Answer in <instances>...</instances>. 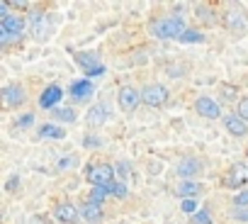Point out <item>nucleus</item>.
<instances>
[{"label":"nucleus","mask_w":248,"mask_h":224,"mask_svg":"<svg viewBox=\"0 0 248 224\" xmlns=\"http://www.w3.org/2000/svg\"><path fill=\"white\" fill-rule=\"evenodd\" d=\"M109 192H107V188H100V185H95L93 190H90V202H95V205H102V200L107 197Z\"/></svg>","instance_id":"nucleus-23"},{"label":"nucleus","mask_w":248,"mask_h":224,"mask_svg":"<svg viewBox=\"0 0 248 224\" xmlns=\"http://www.w3.org/2000/svg\"><path fill=\"white\" fill-rule=\"evenodd\" d=\"M93 83L88 80V78H83V80H76V83H71V97L76 100V102H85V100H90L93 97Z\"/></svg>","instance_id":"nucleus-12"},{"label":"nucleus","mask_w":248,"mask_h":224,"mask_svg":"<svg viewBox=\"0 0 248 224\" xmlns=\"http://www.w3.org/2000/svg\"><path fill=\"white\" fill-rule=\"evenodd\" d=\"M61 97H63V90H61V85H56V83H51V85H46L44 90H42V95H39V107H44V110H56L59 107V102H61Z\"/></svg>","instance_id":"nucleus-9"},{"label":"nucleus","mask_w":248,"mask_h":224,"mask_svg":"<svg viewBox=\"0 0 248 224\" xmlns=\"http://www.w3.org/2000/svg\"><path fill=\"white\" fill-rule=\"evenodd\" d=\"M180 42H185V44H200V42H204V34L202 32H195V30H185V34L180 37Z\"/></svg>","instance_id":"nucleus-21"},{"label":"nucleus","mask_w":248,"mask_h":224,"mask_svg":"<svg viewBox=\"0 0 248 224\" xmlns=\"http://www.w3.org/2000/svg\"><path fill=\"white\" fill-rule=\"evenodd\" d=\"M248 183V163H233L229 168V173L224 176V185L226 188H241Z\"/></svg>","instance_id":"nucleus-7"},{"label":"nucleus","mask_w":248,"mask_h":224,"mask_svg":"<svg viewBox=\"0 0 248 224\" xmlns=\"http://www.w3.org/2000/svg\"><path fill=\"white\" fill-rule=\"evenodd\" d=\"M105 120H107V107H105V105H95V107L88 112V117H85V122H88V127H90V129L100 127Z\"/></svg>","instance_id":"nucleus-14"},{"label":"nucleus","mask_w":248,"mask_h":224,"mask_svg":"<svg viewBox=\"0 0 248 224\" xmlns=\"http://www.w3.org/2000/svg\"><path fill=\"white\" fill-rule=\"evenodd\" d=\"M15 185H17V178H10V183H8V190L13 192V190H15Z\"/></svg>","instance_id":"nucleus-34"},{"label":"nucleus","mask_w":248,"mask_h":224,"mask_svg":"<svg viewBox=\"0 0 248 224\" xmlns=\"http://www.w3.org/2000/svg\"><path fill=\"white\" fill-rule=\"evenodd\" d=\"M80 217L85 219V222H90V224H97L100 219H102V209H100V205H95V202H85L83 207H80Z\"/></svg>","instance_id":"nucleus-16"},{"label":"nucleus","mask_w":248,"mask_h":224,"mask_svg":"<svg viewBox=\"0 0 248 224\" xmlns=\"http://www.w3.org/2000/svg\"><path fill=\"white\" fill-rule=\"evenodd\" d=\"M233 205H236V207H248V190L238 192V195L233 197Z\"/></svg>","instance_id":"nucleus-29"},{"label":"nucleus","mask_w":248,"mask_h":224,"mask_svg":"<svg viewBox=\"0 0 248 224\" xmlns=\"http://www.w3.org/2000/svg\"><path fill=\"white\" fill-rule=\"evenodd\" d=\"M243 15H241V10H231V13H226V27L229 30H243Z\"/></svg>","instance_id":"nucleus-20"},{"label":"nucleus","mask_w":248,"mask_h":224,"mask_svg":"<svg viewBox=\"0 0 248 224\" xmlns=\"http://www.w3.org/2000/svg\"><path fill=\"white\" fill-rule=\"evenodd\" d=\"M100 144H102V142L95 139V137H88V139H85V146H100Z\"/></svg>","instance_id":"nucleus-31"},{"label":"nucleus","mask_w":248,"mask_h":224,"mask_svg":"<svg viewBox=\"0 0 248 224\" xmlns=\"http://www.w3.org/2000/svg\"><path fill=\"white\" fill-rule=\"evenodd\" d=\"M22 30H25V20H22V17L10 15V17H5V20H0V42L8 44L10 39L20 37Z\"/></svg>","instance_id":"nucleus-4"},{"label":"nucleus","mask_w":248,"mask_h":224,"mask_svg":"<svg viewBox=\"0 0 248 224\" xmlns=\"http://www.w3.org/2000/svg\"><path fill=\"white\" fill-rule=\"evenodd\" d=\"M141 100L151 107H161V105L168 102V88L161 85V83H151L141 90Z\"/></svg>","instance_id":"nucleus-5"},{"label":"nucleus","mask_w":248,"mask_h":224,"mask_svg":"<svg viewBox=\"0 0 248 224\" xmlns=\"http://www.w3.org/2000/svg\"><path fill=\"white\" fill-rule=\"evenodd\" d=\"M195 110H197V115H202V117H207V120H217V117H221L219 102L212 100V97H207V95H202V97L195 100Z\"/></svg>","instance_id":"nucleus-8"},{"label":"nucleus","mask_w":248,"mask_h":224,"mask_svg":"<svg viewBox=\"0 0 248 224\" xmlns=\"http://www.w3.org/2000/svg\"><path fill=\"white\" fill-rule=\"evenodd\" d=\"M183 212H187V214H197L200 209H197V202H195V197H190V200H183Z\"/></svg>","instance_id":"nucleus-25"},{"label":"nucleus","mask_w":248,"mask_h":224,"mask_svg":"<svg viewBox=\"0 0 248 224\" xmlns=\"http://www.w3.org/2000/svg\"><path fill=\"white\" fill-rule=\"evenodd\" d=\"M39 30H42V15L39 13H32V34L39 37Z\"/></svg>","instance_id":"nucleus-26"},{"label":"nucleus","mask_w":248,"mask_h":224,"mask_svg":"<svg viewBox=\"0 0 248 224\" xmlns=\"http://www.w3.org/2000/svg\"><path fill=\"white\" fill-rule=\"evenodd\" d=\"M117 102H119V107H122L124 112H132V110L139 107V102H141V93H139L134 85H124V88H119Z\"/></svg>","instance_id":"nucleus-6"},{"label":"nucleus","mask_w":248,"mask_h":224,"mask_svg":"<svg viewBox=\"0 0 248 224\" xmlns=\"http://www.w3.org/2000/svg\"><path fill=\"white\" fill-rule=\"evenodd\" d=\"M200 171H202V163L197 159H183L180 166H178V176H183V178H192Z\"/></svg>","instance_id":"nucleus-15"},{"label":"nucleus","mask_w":248,"mask_h":224,"mask_svg":"<svg viewBox=\"0 0 248 224\" xmlns=\"http://www.w3.org/2000/svg\"><path fill=\"white\" fill-rule=\"evenodd\" d=\"M224 127L231 137H246L248 134V122L241 120L238 115H226L224 117Z\"/></svg>","instance_id":"nucleus-13"},{"label":"nucleus","mask_w":248,"mask_h":224,"mask_svg":"<svg viewBox=\"0 0 248 224\" xmlns=\"http://www.w3.org/2000/svg\"><path fill=\"white\" fill-rule=\"evenodd\" d=\"M149 30H151V34L156 37V39H180L183 34H185V22H183V17H178V15H173V17H163V20H156V22H151L149 25Z\"/></svg>","instance_id":"nucleus-1"},{"label":"nucleus","mask_w":248,"mask_h":224,"mask_svg":"<svg viewBox=\"0 0 248 224\" xmlns=\"http://www.w3.org/2000/svg\"><path fill=\"white\" fill-rule=\"evenodd\" d=\"M195 224H212V217H209V212H207V209H200V212L195 214Z\"/></svg>","instance_id":"nucleus-27"},{"label":"nucleus","mask_w":248,"mask_h":224,"mask_svg":"<svg viewBox=\"0 0 248 224\" xmlns=\"http://www.w3.org/2000/svg\"><path fill=\"white\" fill-rule=\"evenodd\" d=\"M66 137V129L56 127V125H42L39 127V139H63Z\"/></svg>","instance_id":"nucleus-18"},{"label":"nucleus","mask_w":248,"mask_h":224,"mask_svg":"<svg viewBox=\"0 0 248 224\" xmlns=\"http://www.w3.org/2000/svg\"><path fill=\"white\" fill-rule=\"evenodd\" d=\"M85 178L88 183L93 185H100V188H107L114 183V168L109 163H93L88 171H85Z\"/></svg>","instance_id":"nucleus-2"},{"label":"nucleus","mask_w":248,"mask_h":224,"mask_svg":"<svg viewBox=\"0 0 248 224\" xmlns=\"http://www.w3.org/2000/svg\"><path fill=\"white\" fill-rule=\"evenodd\" d=\"M197 192H200V183H195V180H183V183L175 188V195L183 197V200H190V197H195Z\"/></svg>","instance_id":"nucleus-17"},{"label":"nucleus","mask_w":248,"mask_h":224,"mask_svg":"<svg viewBox=\"0 0 248 224\" xmlns=\"http://www.w3.org/2000/svg\"><path fill=\"white\" fill-rule=\"evenodd\" d=\"M107 192L122 200V197H127L129 190H127V185H124V183H112V185H107Z\"/></svg>","instance_id":"nucleus-22"},{"label":"nucleus","mask_w":248,"mask_h":224,"mask_svg":"<svg viewBox=\"0 0 248 224\" xmlns=\"http://www.w3.org/2000/svg\"><path fill=\"white\" fill-rule=\"evenodd\" d=\"M231 217H233V219H241V222H243V219L248 222V207H236V209L231 212Z\"/></svg>","instance_id":"nucleus-30"},{"label":"nucleus","mask_w":248,"mask_h":224,"mask_svg":"<svg viewBox=\"0 0 248 224\" xmlns=\"http://www.w3.org/2000/svg\"><path fill=\"white\" fill-rule=\"evenodd\" d=\"M10 5H15V8H27V3H25V0H13Z\"/></svg>","instance_id":"nucleus-32"},{"label":"nucleus","mask_w":248,"mask_h":224,"mask_svg":"<svg viewBox=\"0 0 248 224\" xmlns=\"http://www.w3.org/2000/svg\"><path fill=\"white\" fill-rule=\"evenodd\" d=\"M73 59H76V64L88 73V76H105V66L100 64V59H97V54L95 51H76L73 54Z\"/></svg>","instance_id":"nucleus-3"},{"label":"nucleus","mask_w":248,"mask_h":224,"mask_svg":"<svg viewBox=\"0 0 248 224\" xmlns=\"http://www.w3.org/2000/svg\"><path fill=\"white\" fill-rule=\"evenodd\" d=\"M149 171H151V173H161V163H151Z\"/></svg>","instance_id":"nucleus-33"},{"label":"nucleus","mask_w":248,"mask_h":224,"mask_svg":"<svg viewBox=\"0 0 248 224\" xmlns=\"http://www.w3.org/2000/svg\"><path fill=\"white\" fill-rule=\"evenodd\" d=\"M51 117L56 122H76V110L73 107H56V110H51Z\"/></svg>","instance_id":"nucleus-19"},{"label":"nucleus","mask_w":248,"mask_h":224,"mask_svg":"<svg viewBox=\"0 0 248 224\" xmlns=\"http://www.w3.org/2000/svg\"><path fill=\"white\" fill-rule=\"evenodd\" d=\"M3 100L8 107H20L25 100H27V93L22 85H5L3 88Z\"/></svg>","instance_id":"nucleus-11"},{"label":"nucleus","mask_w":248,"mask_h":224,"mask_svg":"<svg viewBox=\"0 0 248 224\" xmlns=\"http://www.w3.org/2000/svg\"><path fill=\"white\" fill-rule=\"evenodd\" d=\"M54 217H56L61 224H76L78 217H80V212H78V207H73L71 202H59V205H54Z\"/></svg>","instance_id":"nucleus-10"},{"label":"nucleus","mask_w":248,"mask_h":224,"mask_svg":"<svg viewBox=\"0 0 248 224\" xmlns=\"http://www.w3.org/2000/svg\"><path fill=\"white\" fill-rule=\"evenodd\" d=\"M238 117H241V120H246V122H248V95H246V97H241V100H238Z\"/></svg>","instance_id":"nucleus-24"},{"label":"nucleus","mask_w":248,"mask_h":224,"mask_svg":"<svg viewBox=\"0 0 248 224\" xmlns=\"http://www.w3.org/2000/svg\"><path fill=\"white\" fill-rule=\"evenodd\" d=\"M32 122H34V115H32V112H27V115H22V117L17 120V127L25 129V127H32Z\"/></svg>","instance_id":"nucleus-28"}]
</instances>
